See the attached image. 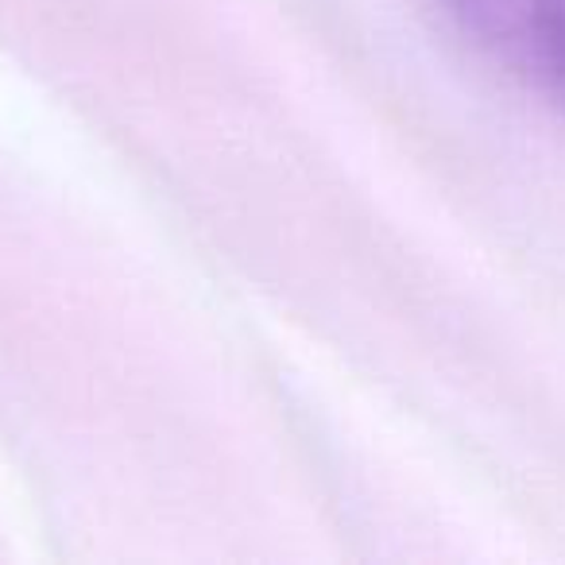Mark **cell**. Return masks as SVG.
<instances>
[{
	"label": "cell",
	"instance_id": "1",
	"mask_svg": "<svg viewBox=\"0 0 565 565\" xmlns=\"http://www.w3.org/2000/svg\"><path fill=\"white\" fill-rule=\"evenodd\" d=\"M457 32L565 117V0H438Z\"/></svg>",
	"mask_w": 565,
	"mask_h": 565
}]
</instances>
